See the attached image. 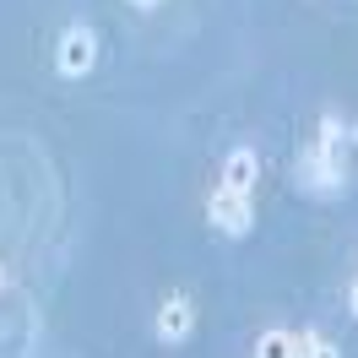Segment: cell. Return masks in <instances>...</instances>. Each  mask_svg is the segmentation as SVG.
<instances>
[{
	"label": "cell",
	"mask_w": 358,
	"mask_h": 358,
	"mask_svg": "<svg viewBox=\"0 0 358 358\" xmlns=\"http://www.w3.org/2000/svg\"><path fill=\"white\" fill-rule=\"evenodd\" d=\"M0 288H6V261H0Z\"/></svg>",
	"instance_id": "cell-9"
},
{
	"label": "cell",
	"mask_w": 358,
	"mask_h": 358,
	"mask_svg": "<svg viewBox=\"0 0 358 358\" xmlns=\"http://www.w3.org/2000/svg\"><path fill=\"white\" fill-rule=\"evenodd\" d=\"M125 6H136V11H157L163 0H125Z\"/></svg>",
	"instance_id": "cell-8"
},
{
	"label": "cell",
	"mask_w": 358,
	"mask_h": 358,
	"mask_svg": "<svg viewBox=\"0 0 358 358\" xmlns=\"http://www.w3.org/2000/svg\"><path fill=\"white\" fill-rule=\"evenodd\" d=\"M299 358H348L326 331H299Z\"/></svg>",
	"instance_id": "cell-7"
},
{
	"label": "cell",
	"mask_w": 358,
	"mask_h": 358,
	"mask_svg": "<svg viewBox=\"0 0 358 358\" xmlns=\"http://www.w3.org/2000/svg\"><path fill=\"white\" fill-rule=\"evenodd\" d=\"M196 331V304H190V293H169L152 315V336L163 348H179V342H190Z\"/></svg>",
	"instance_id": "cell-4"
},
{
	"label": "cell",
	"mask_w": 358,
	"mask_h": 358,
	"mask_svg": "<svg viewBox=\"0 0 358 358\" xmlns=\"http://www.w3.org/2000/svg\"><path fill=\"white\" fill-rule=\"evenodd\" d=\"M206 228L217 239H250L255 234V196L250 190H228V185L212 179V190H206Z\"/></svg>",
	"instance_id": "cell-2"
},
{
	"label": "cell",
	"mask_w": 358,
	"mask_h": 358,
	"mask_svg": "<svg viewBox=\"0 0 358 358\" xmlns=\"http://www.w3.org/2000/svg\"><path fill=\"white\" fill-rule=\"evenodd\" d=\"M217 185H228V190H250L255 196V185H261V157H255V147H228L223 152V169H217Z\"/></svg>",
	"instance_id": "cell-5"
},
{
	"label": "cell",
	"mask_w": 358,
	"mask_h": 358,
	"mask_svg": "<svg viewBox=\"0 0 358 358\" xmlns=\"http://www.w3.org/2000/svg\"><path fill=\"white\" fill-rule=\"evenodd\" d=\"M255 358H299V331H288V326L261 331L255 336Z\"/></svg>",
	"instance_id": "cell-6"
},
{
	"label": "cell",
	"mask_w": 358,
	"mask_h": 358,
	"mask_svg": "<svg viewBox=\"0 0 358 358\" xmlns=\"http://www.w3.org/2000/svg\"><path fill=\"white\" fill-rule=\"evenodd\" d=\"M358 141V131L342 120L336 109H326L315 120V136L304 141V152H299V169H293V185L315 196V201H331L348 190V147Z\"/></svg>",
	"instance_id": "cell-1"
},
{
	"label": "cell",
	"mask_w": 358,
	"mask_h": 358,
	"mask_svg": "<svg viewBox=\"0 0 358 358\" xmlns=\"http://www.w3.org/2000/svg\"><path fill=\"white\" fill-rule=\"evenodd\" d=\"M98 27L92 22H71L60 38H55V71L66 76V82H82V76H92L98 71Z\"/></svg>",
	"instance_id": "cell-3"
}]
</instances>
